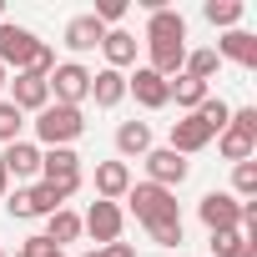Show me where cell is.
I'll list each match as a JSON object with an SVG mask.
<instances>
[{"mask_svg": "<svg viewBox=\"0 0 257 257\" xmlns=\"http://www.w3.org/2000/svg\"><path fill=\"white\" fill-rule=\"evenodd\" d=\"M86 132V111L81 106H46V111H36V137L46 142V147H71L76 137Z\"/></svg>", "mask_w": 257, "mask_h": 257, "instance_id": "1", "label": "cell"}, {"mask_svg": "<svg viewBox=\"0 0 257 257\" xmlns=\"http://www.w3.org/2000/svg\"><path fill=\"white\" fill-rule=\"evenodd\" d=\"M126 202H132V212H137V222H142V227H157V222H172V217H182V212H177V192H167V187H152V182H132Z\"/></svg>", "mask_w": 257, "mask_h": 257, "instance_id": "2", "label": "cell"}, {"mask_svg": "<svg viewBox=\"0 0 257 257\" xmlns=\"http://www.w3.org/2000/svg\"><path fill=\"white\" fill-rule=\"evenodd\" d=\"M46 86H51V101H56V106H81V101H91V71H86L81 61H56V71L46 76Z\"/></svg>", "mask_w": 257, "mask_h": 257, "instance_id": "3", "label": "cell"}, {"mask_svg": "<svg viewBox=\"0 0 257 257\" xmlns=\"http://www.w3.org/2000/svg\"><path fill=\"white\" fill-rule=\"evenodd\" d=\"M142 162H147V182H152V187H167V192H177V187L187 182V172H192V162L177 157L172 147H152Z\"/></svg>", "mask_w": 257, "mask_h": 257, "instance_id": "4", "label": "cell"}, {"mask_svg": "<svg viewBox=\"0 0 257 257\" xmlns=\"http://www.w3.org/2000/svg\"><path fill=\"white\" fill-rule=\"evenodd\" d=\"M36 31H26V26H16V21H0V66L6 71H26L31 66V56H36Z\"/></svg>", "mask_w": 257, "mask_h": 257, "instance_id": "5", "label": "cell"}, {"mask_svg": "<svg viewBox=\"0 0 257 257\" xmlns=\"http://www.w3.org/2000/svg\"><path fill=\"white\" fill-rule=\"evenodd\" d=\"M197 217H202L207 232H227V227H242V202L232 192H207L197 202Z\"/></svg>", "mask_w": 257, "mask_h": 257, "instance_id": "6", "label": "cell"}, {"mask_svg": "<svg viewBox=\"0 0 257 257\" xmlns=\"http://www.w3.org/2000/svg\"><path fill=\"white\" fill-rule=\"evenodd\" d=\"M121 207L116 202H91V212L81 217V232H91V242L96 247H111V242H121Z\"/></svg>", "mask_w": 257, "mask_h": 257, "instance_id": "7", "label": "cell"}, {"mask_svg": "<svg viewBox=\"0 0 257 257\" xmlns=\"http://www.w3.org/2000/svg\"><path fill=\"white\" fill-rule=\"evenodd\" d=\"M11 106L16 111H46L51 106V86L41 76H31V71H16L11 76Z\"/></svg>", "mask_w": 257, "mask_h": 257, "instance_id": "8", "label": "cell"}, {"mask_svg": "<svg viewBox=\"0 0 257 257\" xmlns=\"http://www.w3.org/2000/svg\"><path fill=\"white\" fill-rule=\"evenodd\" d=\"M126 96H137V101H142L147 111H162V106L172 101V91H167V81H162L157 71H147V66H142L137 76H126Z\"/></svg>", "mask_w": 257, "mask_h": 257, "instance_id": "9", "label": "cell"}, {"mask_svg": "<svg viewBox=\"0 0 257 257\" xmlns=\"http://www.w3.org/2000/svg\"><path fill=\"white\" fill-rule=\"evenodd\" d=\"M212 51H217L222 61L242 66V71H257V36H252V31H227Z\"/></svg>", "mask_w": 257, "mask_h": 257, "instance_id": "10", "label": "cell"}, {"mask_svg": "<svg viewBox=\"0 0 257 257\" xmlns=\"http://www.w3.org/2000/svg\"><path fill=\"white\" fill-rule=\"evenodd\" d=\"M132 192V167L126 162H96V202H116Z\"/></svg>", "mask_w": 257, "mask_h": 257, "instance_id": "11", "label": "cell"}, {"mask_svg": "<svg viewBox=\"0 0 257 257\" xmlns=\"http://www.w3.org/2000/svg\"><path fill=\"white\" fill-rule=\"evenodd\" d=\"M167 41H187V21L172 6H162V11L147 16V46H167Z\"/></svg>", "mask_w": 257, "mask_h": 257, "instance_id": "12", "label": "cell"}, {"mask_svg": "<svg viewBox=\"0 0 257 257\" xmlns=\"http://www.w3.org/2000/svg\"><path fill=\"white\" fill-rule=\"evenodd\" d=\"M101 41H106V26H101L96 16H76V21H66V51L86 56V51H101Z\"/></svg>", "mask_w": 257, "mask_h": 257, "instance_id": "13", "label": "cell"}, {"mask_svg": "<svg viewBox=\"0 0 257 257\" xmlns=\"http://www.w3.org/2000/svg\"><path fill=\"white\" fill-rule=\"evenodd\" d=\"M212 142V132H207V126H202V116H182V121H172V152L177 157H192V152H202Z\"/></svg>", "mask_w": 257, "mask_h": 257, "instance_id": "14", "label": "cell"}, {"mask_svg": "<svg viewBox=\"0 0 257 257\" xmlns=\"http://www.w3.org/2000/svg\"><path fill=\"white\" fill-rule=\"evenodd\" d=\"M91 101H96L101 111L121 106V101H126V76H121V71H111V66H101V71L91 76Z\"/></svg>", "mask_w": 257, "mask_h": 257, "instance_id": "15", "label": "cell"}, {"mask_svg": "<svg viewBox=\"0 0 257 257\" xmlns=\"http://www.w3.org/2000/svg\"><path fill=\"white\" fill-rule=\"evenodd\" d=\"M101 56H106V66L111 71H126V66H137V36L132 31H106V41H101Z\"/></svg>", "mask_w": 257, "mask_h": 257, "instance_id": "16", "label": "cell"}, {"mask_svg": "<svg viewBox=\"0 0 257 257\" xmlns=\"http://www.w3.org/2000/svg\"><path fill=\"white\" fill-rule=\"evenodd\" d=\"M0 162H6L11 177H41V147L36 142H11L0 152Z\"/></svg>", "mask_w": 257, "mask_h": 257, "instance_id": "17", "label": "cell"}, {"mask_svg": "<svg viewBox=\"0 0 257 257\" xmlns=\"http://www.w3.org/2000/svg\"><path fill=\"white\" fill-rule=\"evenodd\" d=\"M66 177H81V157H76L71 147L41 152V182H66Z\"/></svg>", "mask_w": 257, "mask_h": 257, "instance_id": "18", "label": "cell"}, {"mask_svg": "<svg viewBox=\"0 0 257 257\" xmlns=\"http://www.w3.org/2000/svg\"><path fill=\"white\" fill-rule=\"evenodd\" d=\"M116 152L121 157H147L152 152V126L147 121H121L116 126Z\"/></svg>", "mask_w": 257, "mask_h": 257, "instance_id": "19", "label": "cell"}, {"mask_svg": "<svg viewBox=\"0 0 257 257\" xmlns=\"http://www.w3.org/2000/svg\"><path fill=\"white\" fill-rule=\"evenodd\" d=\"M147 51H152V66H147V71H157L162 81L182 76V61H187V41H167V46H147Z\"/></svg>", "mask_w": 257, "mask_h": 257, "instance_id": "20", "label": "cell"}, {"mask_svg": "<svg viewBox=\"0 0 257 257\" xmlns=\"http://www.w3.org/2000/svg\"><path fill=\"white\" fill-rule=\"evenodd\" d=\"M167 91H172V101H177L187 116L212 96V91H207V81H197V76H187V71H182V76H172V81H167Z\"/></svg>", "mask_w": 257, "mask_h": 257, "instance_id": "21", "label": "cell"}, {"mask_svg": "<svg viewBox=\"0 0 257 257\" xmlns=\"http://www.w3.org/2000/svg\"><path fill=\"white\" fill-rule=\"evenodd\" d=\"M217 152L237 167V162H252V152H257V137H247V132H237V126L227 121V132H217Z\"/></svg>", "mask_w": 257, "mask_h": 257, "instance_id": "22", "label": "cell"}, {"mask_svg": "<svg viewBox=\"0 0 257 257\" xmlns=\"http://www.w3.org/2000/svg\"><path fill=\"white\" fill-rule=\"evenodd\" d=\"M46 242H56V247H66V242H76L81 237V217L71 212V207H61V212H51L46 217V232H41Z\"/></svg>", "mask_w": 257, "mask_h": 257, "instance_id": "23", "label": "cell"}, {"mask_svg": "<svg viewBox=\"0 0 257 257\" xmlns=\"http://www.w3.org/2000/svg\"><path fill=\"white\" fill-rule=\"evenodd\" d=\"M182 71H187V76H197V81H212V76L222 71V56H217L212 46H202V51H187Z\"/></svg>", "mask_w": 257, "mask_h": 257, "instance_id": "24", "label": "cell"}, {"mask_svg": "<svg viewBox=\"0 0 257 257\" xmlns=\"http://www.w3.org/2000/svg\"><path fill=\"white\" fill-rule=\"evenodd\" d=\"M192 116H202V126H207V132L217 137V132H227V121H232V106H227L222 96H207V101H202Z\"/></svg>", "mask_w": 257, "mask_h": 257, "instance_id": "25", "label": "cell"}, {"mask_svg": "<svg viewBox=\"0 0 257 257\" xmlns=\"http://www.w3.org/2000/svg\"><path fill=\"white\" fill-rule=\"evenodd\" d=\"M202 16H207L212 26H222V31H237V21H242V0H207Z\"/></svg>", "mask_w": 257, "mask_h": 257, "instance_id": "26", "label": "cell"}, {"mask_svg": "<svg viewBox=\"0 0 257 257\" xmlns=\"http://www.w3.org/2000/svg\"><path fill=\"white\" fill-rule=\"evenodd\" d=\"M232 197L237 202H257V162H237L232 167Z\"/></svg>", "mask_w": 257, "mask_h": 257, "instance_id": "27", "label": "cell"}, {"mask_svg": "<svg viewBox=\"0 0 257 257\" xmlns=\"http://www.w3.org/2000/svg\"><path fill=\"white\" fill-rule=\"evenodd\" d=\"M26 192H31V217H51V212H61V207H66V202L56 197V187H51V182H36V187H26Z\"/></svg>", "mask_w": 257, "mask_h": 257, "instance_id": "28", "label": "cell"}, {"mask_svg": "<svg viewBox=\"0 0 257 257\" xmlns=\"http://www.w3.org/2000/svg\"><path fill=\"white\" fill-rule=\"evenodd\" d=\"M21 126H26V111H16L11 101H0V142H21Z\"/></svg>", "mask_w": 257, "mask_h": 257, "instance_id": "29", "label": "cell"}, {"mask_svg": "<svg viewBox=\"0 0 257 257\" xmlns=\"http://www.w3.org/2000/svg\"><path fill=\"white\" fill-rule=\"evenodd\" d=\"M152 232V242L157 247H182L187 242V227H182V217H172V222H157V227H147Z\"/></svg>", "mask_w": 257, "mask_h": 257, "instance_id": "30", "label": "cell"}, {"mask_svg": "<svg viewBox=\"0 0 257 257\" xmlns=\"http://www.w3.org/2000/svg\"><path fill=\"white\" fill-rule=\"evenodd\" d=\"M26 71H31V76H41V81H46V76H51V71H56V51H51V46H46V41H41V46H36V56H31V66H26Z\"/></svg>", "mask_w": 257, "mask_h": 257, "instance_id": "31", "label": "cell"}, {"mask_svg": "<svg viewBox=\"0 0 257 257\" xmlns=\"http://www.w3.org/2000/svg\"><path fill=\"white\" fill-rule=\"evenodd\" d=\"M242 247V232L237 227H227V232H212V257H232Z\"/></svg>", "mask_w": 257, "mask_h": 257, "instance_id": "32", "label": "cell"}, {"mask_svg": "<svg viewBox=\"0 0 257 257\" xmlns=\"http://www.w3.org/2000/svg\"><path fill=\"white\" fill-rule=\"evenodd\" d=\"M91 16H96V21H101V26H106V31H116V21H121V16H126V0H101V6H96V11H91Z\"/></svg>", "mask_w": 257, "mask_h": 257, "instance_id": "33", "label": "cell"}, {"mask_svg": "<svg viewBox=\"0 0 257 257\" xmlns=\"http://www.w3.org/2000/svg\"><path fill=\"white\" fill-rule=\"evenodd\" d=\"M6 212L26 222V217H31V192H26V187H16V192H6Z\"/></svg>", "mask_w": 257, "mask_h": 257, "instance_id": "34", "label": "cell"}, {"mask_svg": "<svg viewBox=\"0 0 257 257\" xmlns=\"http://www.w3.org/2000/svg\"><path fill=\"white\" fill-rule=\"evenodd\" d=\"M56 252H61V247H56V242H46V237L36 232V237H26V247H21L16 257H56Z\"/></svg>", "mask_w": 257, "mask_h": 257, "instance_id": "35", "label": "cell"}, {"mask_svg": "<svg viewBox=\"0 0 257 257\" xmlns=\"http://www.w3.org/2000/svg\"><path fill=\"white\" fill-rule=\"evenodd\" d=\"M232 126L247 132V137H257V106H237V111H232Z\"/></svg>", "mask_w": 257, "mask_h": 257, "instance_id": "36", "label": "cell"}, {"mask_svg": "<svg viewBox=\"0 0 257 257\" xmlns=\"http://www.w3.org/2000/svg\"><path fill=\"white\" fill-rule=\"evenodd\" d=\"M101 257H137V247L132 242H111V247H101Z\"/></svg>", "mask_w": 257, "mask_h": 257, "instance_id": "37", "label": "cell"}, {"mask_svg": "<svg viewBox=\"0 0 257 257\" xmlns=\"http://www.w3.org/2000/svg\"><path fill=\"white\" fill-rule=\"evenodd\" d=\"M232 257H257V242H242V247H237Z\"/></svg>", "mask_w": 257, "mask_h": 257, "instance_id": "38", "label": "cell"}, {"mask_svg": "<svg viewBox=\"0 0 257 257\" xmlns=\"http://www.w3.org/2000/svg\"><path fill=\"white\" fill-rule=\"evenodd\" d=\"M11 192V172H6V162H0V197Z\"/></svg>", "mask_w": 257, "mask_h": 257, "instance_id": "39", "label": "cell"}, {"mask_svg": "<svg viewBox=\"0 0 257 257\" xmlns=\"http://www.w3.org/2000/svg\"><path fill=\"white\" fill-rule=\"evenodd\" d=\"M6 86H11V71H6V66H0V91H6Z\"/></svg>", "mask_w": 257, "mask_h": 257, "instance_id": "40", "label": "cell"}, {"mask_svg": "<svg viewBox=\"0 0 257 257\" xmlns=\"http://www.w3.org/2000/svg\"><path fill=\"white\" fill-rule=\"evenodd\" d=\"M0 21H6V0H0Z\"/></svg>", "mask_w": 257, "mask_h": 257, "instance_id": "41", "label": "cell"}, {"mask_svg": "<svg viewBox=\"0 0 257 257\" xmlns=\"http://www.w3.org/2000/svg\"><path fill=\"white\" fill-rule=\"evenodd\" d=\"M56 257H66V252H56Z\"/></svg>", "mask_w": 257, "mask_h": 257, "instance_id": "42", "label": "cell"}, {"mask_svg": "<svg viewBox=\"0 0 257 257\" xmlns=\"http://www.w3.org/2000/svg\"><path fill=\"white\" fill-rule=\"evenodd\" d=\"M0 257H6V252H0Z\"/></svg>", "mask_w": 257, "mask_h": 257, "instance_id": "43", "label": "cell"}]
</instances>
